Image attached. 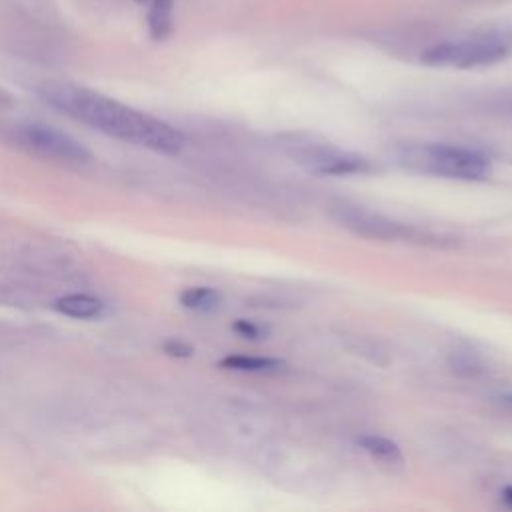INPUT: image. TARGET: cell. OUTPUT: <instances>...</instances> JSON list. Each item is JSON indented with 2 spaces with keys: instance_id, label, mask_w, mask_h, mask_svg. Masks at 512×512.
<instances>
[{
  "instance_id": "6",
  "label": "cell",
  "mask_w": 512,
  "mask_h": 512,
  "mask_svg": "<svg viewBox=\"0 0 512 512\" xmlns=\"http://www.w3.org/2000/svg\"><path fill=\"white\" fill-rule=\"evenodd\" d=\"M22 142L46 158L60 162H88L90 152L70 134L46 124H28L20 130Z\"/></svg>"
},
{
  "instance_id": "7",
  "label": "cell",
  "mask_w": 512,
  "mask_h": 512,
  "mask_svg": "<svg viewBox=\"0 0 512 512\" xmlns=\"http://www.w3.org/2000/svg\"><path fill=\"white\" fill-rule=\"evenodd\" d=\"M54 308L72 318H96L102 314L104 302L90 294H66L54 302Z\"/></svg>"
},
{
  "instance_id": "8",
  "label": "cell",
  "mask_w": 512,
  "mask_h": 512,
  "mask_svg": "<svg viewBox=\"0 0 512 512\" xmlns=\"http://www.w3.org/2000/svg\"><path fill=\"white\" fill-rule=\"evenodd\" d=\"M226 370L236 372H256V374H270L284 368V362L280 358L270 356H244V354H230L218 362Z\"/></svg>"
},
{
  "instance_id": "5",
  "label": "cell",
  "mask_w": 512,
  "mask_h": 512,
  "mask_svg": "<svg viewBox=\"0 0 512 512\" xmlns=\"http://www.w3.org/2000/svg\"><path fill=\"white\" fill-rule=\"evenodd\" d=\"M334 216L344 228L352 230L354 234L366 236V238H374V240L418 238V234L412 228H408L384 214L368 210L364 206L342 204L334 210Z\"/></svg>"
},
{
  "instance_id": "2",
  "label": "cell",
  "mask_w": 512,
  "mask_h": 512,
  "mask_svg": "<svg viewBox=\"0 0 512 512\" xmlns=\"http://www.w3.org/2000/svg\"><path fill=\"white\" fill-rule=\"evenodd\" d=\"M406 166L452 180H484L490 174V160L472 148L452 144H424L408 148L402 156Z\"/></svg>"
},
{
  "instance_id": "12",
  "label": "cell",
  "mask_w": 512,
  "mask_h": 512,
  "mask_svg": "<svg viewBox=\"0 0 512 512\" xmlns=\"http://www.w3.org/2000/svg\"><path fill=\"white\" fill-rule=\"evenodd\" d=\"M448 364L456 374L466 378H474L484 372V362L474 350H462V348L452 350L448 356Z\"/></svg>"
},
{
  "instance_id": "15",
  "label": "cell",
  "mask_w": 512,
  "mask_h": 512,
  "mask_svg": "<svg viewBox=\"0 0 512 512\" xmlns=\"http://www.w3.org/2000/svg\"><path fill=\"white\" fill-rule=\"evenodd\" d=\"M502 500H504L506 504H510V506H512V486H508V488H504V490H502Z\"/></svg>"
},
{
  "instance_id": "1",
  "label": "cell",
  "mask_w": 512,
  "mask_h": 512,
  "mask_svg": "<svg viewBox=\"0 0 512 512\" xmlns=\"http://www.w3.org/2000/svg\"><path fill=\"white\" fill-rule=\"evenodd\" d=\"M40 96L60 112L108 136L146 146L162 154H178L184 148L182 132L168 122L88 88L46 84L40 88Z\"/></svg>"
},
{
  "instance_id": "4",
  "label": "cell",
  "mask_w": 512,
  "mask_h": 512,
  "mask_svg": "<svg viewBox=\"0 0 512 512\" xmlns=\"http://www.w3.org/2000/svg\"><path fill=\"white\" fill-rule=\"evenodd\" d=\"M286 146H288L290 156L314 174L348 176V174L372 172V164L368 158L352 154V152H342L326 142H314L310 138L302 140L296 136Z\"/></svg>"
},
{
  "instance_id": "16",
  "label": "cell",
  "mask_w": 512,
  "mask_h": 512,
  "mask_svg": "<svg viewBox=\"0 0 512 512\" xmlns=\"http://www.w3.org/2000/svg\"><path fill=\"white\" fill-rule=\"evenodd\" d=\"M500 400H502L506 406H510V408H512V392H508V394H502V396H500Z\"/></svg>"
},
{
  "instance_id": "3",
  "label": "cell",
  "mask_w": 512,
  "mask_h": 512,
  "mask_svg": "<svg viewBox=\"0 0 512 512\" xmlns=\"http://www.w3.org/2000/svg\"><path fill=\"white\" fill-rule=\"evenodd\" d=\"M512 54L510 32H486L466 40H446L430 46L422 52V64L426 66H454L476 68L496 64Z\"/></svg>"
},
{
  "instance_id": "10",
  "label": "cell",
  "mask_w": 512,
  "mask_h": 512,
  "mask_svg": "<svg viewBox=\"0 0 512 512\" xmlns=\"http://www.w3.org/2000/svg\"><path fill=\"white\" fill-rule=\"evenodd\" d=\"M148 30L154 40H164L172 32L174 0H152L148 4Z\"/></svg>"
},
{
  "instance_id": "14",
  "label": "cell",
  "mask_w": 512,
  "mask_h": 512,
  "mask_svg": "<svg viewBox=\"0 0 512 512\" xmlns=\"http://www.w3.org/2000/svg\"><path fill=\"white\" fill-rule=\"evenodd\" d=\"M164 352L170 356H176V358H186L192 354V346L182 340H168L164 344Z\"/></svg>"
},
{
  "instance_id": "11",
  "label": "cell",
  "mask_w": 512,
  "mask_h": 512,
  "mask_svg": "<svg viewBox=\"0 0 512 512\" xmlns=\"http://www.w3.org/2000/svg\"><path fill=\"white\" fill-rule=\"evenodd\" d=\"M180 304L194 312H214L220 306V294L208 286H194L180 294Z\"/></svg>"
},
{
  "instance_id": "17",
  "label": "cell",
  "mask_w": 512,
  "mask_h": 512,
  "mask_svg": "<svg viewBox=\"0 0 512 512\" xmlns=\"http://www.w3.org/2000/svg\"><path fill=\"white\" fill-rule=\"evenodd\" d=\"M136 2H138V4H150L152 0H136Z\"/></svg>"
},
{
  "instance_id": "13",
  "label": "cell",
  "mask_w": 512,
  "mask_h": 512,
  "mask_svg": "<svg viewBox=\"0 0 512 512\" xmlns=\"http://www.w3.org/2000/svg\"><path fill=\"white\" fill-rule=\"evenodd\" d=\"M232 330L238 332L242 338H250V340H256L262 336V328L250 320H236L232 324Z\"/></svg>"
},
{
  "instance_id": "9",
  "label": "cell",
  "mask_w": 512,
  "mask_h": 512,
  "mask_svg": "<svg viewBox=\"0 0 512 512\" xmlns=\"http://www.w3.org/2000/svg\"><path fill=\"white\" fill-rule=\"evenodd\" d=\"M358 444L362 446V450H366L378 462H384V464H402L404 462V454H402L400 446L396 442H392L390 438L366 434V436L358 438Z\"/></svg>"
}]
</instances>
